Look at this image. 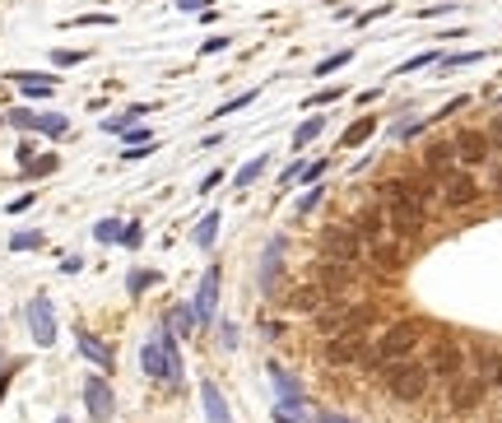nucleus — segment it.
Masks as SVG:
<instances>
[{"label": "nucleus", "mask_w": 502, "mask_h": 423, "mask_svg": "<svg viewBox=\"0 0 502 423\" xmlns=\"http://www.w3.org/2000/svg\"><path fill=\"white\" fill-rule=\"evenodd\" d=\"M382 205H386V214H391V228H400L405 237L424 233L428 209L414 200V191H410V181H405V177H396V181H386V186H382Z\"/></svg>", "instance_id": "obj_1"}, {"label": "nucleus", "mask_w": 502, "mask_h": 423, "mask_svg": "<svg viewBox=\"0 0 502 423\" xmlns=\"http://www.w3.org/2000/svg\"><path fill=\"white\" fill-rule=\"evenodd\" d=\"M382 372H386V391H391L396 400H424L428 377H433V372H428L424 363H410V359L382 363Z\"/></svg>", "instance_id": "obj_2"}, {"label": "nucleus", "mask_w": 502, "mask_h": 423, "mask_svg": "<svg viewBox=\"0 0 502 423\" xmlns=\"http://www.w3.org/2000/svg\"><path fill=\"white\" fill-rule=\"evenodd\" d=\"M419 326H414V321H396V326H391L386 335H382V340H377V368H382V363H396V359H410L414 349H419Z\"/></svg>", "instance_id": "obj_3"}, {"label": "nucleus", "mask_w": 502, "mask_h": 423, "mask_svg": "<svg viewBox=\"0 0 502 423\" xmlns=\"http://www.w3.org/2000/svg\"><path fill=\"white\" fill-rule=\"evenodd\" d=\"M321 359L330 363V368H354V363L368 359V340H363V331H335L330 340H326Z\"/></svg>", "instance_id": "obj_4"}, {"label": "nucleus", "mask_w": 502, "mask_h": 423, "mask_svg": "<svg viewBox=\"0 0 502 423\" xmlns=\"http://www.w3.org/2000/svg\"><path fill=\"white\" fill-rule=\"evenodd\" d=\"M358 251H363V237L354 223H330L321 233V256H335V261H349V265H358Z\"/></svg>", "instance_id": "obj_5"}, {"label": "nucleus", "mask_w": 502, "mask_h": 423, "mask_svg": "<svg viewBox=\"0 0 502 423\" xmlns=\"http://www.w3.org/2000/svg\"><path fill=\"white\" fill-rule=\"evenodd\" d=\"M428 372L433 377H447V382H456L465 372V349L451 340V335H438L433 340V354H428Z\"/></svg>", "instance_id": "obj_6"}, {"label": "nucleus", "mask_w": 502, "mask_h": 423, "mask_svg": "<svg viewBox=\"0 0 502 423\" xmlns=\"http://www.w3.org/2000/svg\"><path fill=\"white\" fill-rule=\"evenodd\" d=\"M24 317H28V335H33V345L52 349V345H56V312H52V298H42V293L28 298Z\"/></svg>", "instance_id": "obj_7"}, {"label": "nucleus", "mask_w": 502, "mask_h": 423, "mask_svg": "<svg viewBox=\"0 0 502 423\" xmlns=\"http://www.w3.org/2000/svg\"><path fill=\"white\" fill-rule=\"evenodd\" d=\"M479 195H484V186H479L470 172H447L442 177V200H447L451 209H465V205H475Z\"/></svg>", "instance_id": "obj_8"}, {"label": "nucleus", "mask_w": 502, "mask_h": 423, "mask_svg": "<svg viewBox=\"0 0 502 423\" xmlns=\"http://www.w3.org/2000/svg\"><path fill=\"white\" fill-rule=\"evenodd\" d=\"M195 321L205 326V321H214V312H219V265L205 270V279H200V289H195V303H191Z\"/></svg>", "instance_id": "obj_9"}, {"label": "nucleus", "mask_w": 502, "mask_h": 423, "mask_svg": "<svg viewBox=\"0 0 502 423\" xmlns=\"http://www.w3.org/2000/svg\"><path fill=\"white\" fill-rule=\"evenodd\" d=\"M10 126H19V130H42V135H65L70 130V121H65L61 112H10Z\"/></svg>", "instance_id": "obj_10"}, {"label": "nucleus", "mask_w": 502, "mask_h": 423, "mask_svg": "<svg viewBox=\"0 0 502 423\" xmlns=\"http://www.w3.org/2000/svg\"><path fill=\"white\" fill-rule=\"evenodd\" d=\"M451 144H456V158L470 163V167H479V163H489V158H493V144H489L484 130H461Z\"/></svg>", "instance_id": "obj_11"}, {"label": "nucleus", "mask_w": 502, "mask_h": 423, "mask_svg": "<svg viewBox=\"0 0 502 423\" xmlns=\"http://www.w3.org/2000/svg\"><path fill=\"white\" fill-rule=\"evenodd\" d=\"M84 405H89V414L98 423L116 414V396H112V386H107V377H89L84 382Z\"/></svg>", "instance_id": "obj_12"}, {"label": "nucleus", "mask_w": 502, "mask_h": 423, "mask_svg": "<svg viewBox=\"0 0 502 423\" xmlns=\"http://www.w3.org/2000/svg\"><path fill=\"white\" fill-rule=\"evenodd\" d=\"M479 396H484V382H479V377H456V382H451V396H447V405H451V414H470L479 405Z\"/></svg>", "instance_id": "obj_13"}, {"label": "nucleus", "mask_w": 502, "mask_h": 423, "mask_svg": "<svg viewBox=\"0 0 502 423\" xmlns=\"http://www.w3.org/2000/svg\"><path fill=\"white\" fill-rule=\"evenodd\" d=\"M279 265H284V237H270L265 251H260V289L274 293V284H279Z\"/></svg>", "instance_id": "obj_14"}, {"label": "nucleus", "mask_w": 502, "mask_h": 423, "mask_svg": "<svg viewBox=\"0 0 502 423\" xmlns=\"http://www.w3.org/2000/svg\"><path fill=\"white\" fill-rule=\"evenodd\" d=\"M270 382H274V391L284 396L279 410H284V414H302V391H298V382L279 368V363H270Z\"/></svg>", "instance_id": "obj_15"}, {"label": "nucleus", "mask_w": 502, "mask_h": 423, "mask_svg": "<svg viewBox=\"0 0 502 423\" xmlns=\"http://www.w3.org/2000/svg\"><path fill=\"white\" fill-rule=\"evenodd\" d=\"M330 298H335V293L326 289V284H302V289L288 298V307H293V312H321Z\"/></svg>", "instance_id": "obj_16"}, {"label": "nucleus", "mask_w": 502, "mask_h": 423, "mask_svg": "<svg viewBox=\"0 0 502 423\" xmlns=\"http://www.w3.org/2000/svg\"><path fill=\"white\" fill-rule=\"evenodd\" d=\"M316 279L326 284V289H344L349 279H354V265H349V261H335V256H326V261H316Z\"/></svg>", "instance_id": "obj_17"}, {"label": "nucleus", "mask_w": 502, "mask_h": 423, "mask_svg": "<svg viewBox=\"0 0 502 423\" xmlns=\"http://www.w3.org/2000/svg\"><path fill=\"white\" fill-rule=\"evenodd\" d=\"M75 345H79V354H84L89 363H98L103 372H112V349H107L103 340H98V335H89V331H75Z\"/></svg>", "instance_id": "obj_18"}, {"label": "nucleus", "mask_w": 502, "mask_h": 423, "mask_svg": "<svg viewBox=\"0 0 502 423\" xmlns=\"http://www.w3.org/2000/svg\"><path fill=\"white\" fill-rule=\"evenodd\" d=\"M19 89H24V98H52L56 93V75H38V70H19Z\"/></svg>", "instance_id": "obj_19"}, {"label": "nucleus", "mask_w": 502, "mask_h": 423, "mask_svg": "<svg viewBox=\"0 0 502 423\" xmlns=\"http://www.w3.org/2000/svg\"><path fill=\"white\" fill-rule=\"evenodd\" d=\"M140 363H144V372H149L154 382H167V354H163V340H158V335L140 349Z\"/></svg>", "instance_id": "obj_20"}, {"label": "nucleus", "mask_w": 502, "mask_h": 423, "mask_svg": "<svg viewBox=\"0 0 502 423\" xmlns=\"http://www.w3.org/2000/svg\"><path fill=\"white\" fill-rule=\"evenodd\" d=\"M200 400H205V419H209V423H232V419H228V405H223V391L209 382V377L200 382Z\"/></svg>", "instance_id": "obj_21"}, {"label": "nucleus", "mask_w": 502, "mask_h": 423, "mask_svg": "<svg viewBox=\"0 0 502 423\" xmlns=\"http://www.w3.org/2000/svg\"><path fill=\"white\" fill-rule=\"evenodd\" d=\"M368 251H372V261H377V270H400V247H396V233H386V237H382V242H372L368 247Z\"/></svg>", "instance_id": "obj_22"}, {"label": "nucleus", "mask_w": 502, "mask_h": 423, "mask_svg": "<svg viewBox=\"0 0 502 423\" xmlns=\"http://www.w3.org/2000/svg\"><path fill=\"white\" fill-rule=\"evenodd\" d=\"M428 172H438V177H447V172H456V144H433V149H428Z\"/></svg>", "instance_id": "obj_23"}, {"label": "nucleus", "mask_w": 502, "mask_h": 423, "mask_svg": "<svg viewBox=\"0 0 502 423\" xmlns=\"http://www.w3.org/2000/svg\"><path fill=\"white\" fill-rule=\"evenodd\" d=\"M158 340H163V354H167V382L177 386L181 382V354H177V340H172V331H158Z\"/></svg>", "instance_id": "obj_24"}, {"label": "nucleus", "mask_w": 502, "mask_h": 423, "mask_svg": "<svg viewBox=\"0 0 502 423\" xmlns=\"http://www.w3.org/2000/svg\"><path fill=\"white\" fill-rule=\"evenodd\" d=\"M321 130H326V116H321V112H316V116H307V121H302V126L293 130V149H302V144H312L316 135H321Z\"/></svg>", "instance_id": "obj_25"}, {"label": "nucleus", "mask_w": 502, "mask_h": 423, "mask_svg": "<svg viewBox=\"0 0 502 423\" xmlns=\"http://www.w3.org/2000/svg\"><path fill=\"white\" fill-rule=\"evenodd\" d=\"M214 237H219V214H205L200 223H195V247H214Z\"/></svg>", "instance_id": "obj_26"}, {"label": "nucleus", "mask_w": 502, "mask_h": 423, "mask_svg": "<svg viewBox=\"0 0 502 423\" xmlns=\"http://www.w3.org/2000/svg\"><path fill=\"white\" fill-rule=\"evenodd\" d=\"M158 284V270H130L126 275V289H130V298H140L144 289H154Z\"/></svg>", "instance_id": "obj_27"}, {"label": "nucleus", "mask_w": 502, "mask_h": 423, "mask_svg": "<svg viewBox=\"0 0 502 423\" xmlns=\"http://www.w3.org/2000/svg\"><path fill=\"white\" fill-rule=\"evenodd\" d=\"M372 130H377V121H372V116H363V121H354V126L344 130V140H340V144H344V149H354V144H363Z\"/></svg>", "instance_id": "obj_28"}, {"label": "nucleus", "mask_w": 502, "mask_h": 423, "mask_svg": "<svg viewBox=\"0 0 502 423\" xmlns=\"http://www.w3.org/2000/svg\"><path fill=\"white\" fill-rule=\"evenodd\" d=\"M167 326H172L177 335H191L200 321H195V312H191V307H172V312H167Z\"/></svg>", "instance_id": "obj_29"}, {"label": "nucleus", "mask_w": 502, "mask_h": 423, "mask_svg": "<svg viewBox=\"0 0 502 423\" xmlns=\"http://www.w3.org/2000/svg\"><path fill=\"white\" fill-rule=\"evenodd\" d=\"M144 112H149V107H126L121 116H107V121H103V130H116V135H121V130H126V126H135V121H140Z\"/></svg>", "instance_id": "obj_30"}, {"label": "nucleus", "mask_w": 502, "mask_h": 423, "mask_svg": "<svg viewBox=\"0 0 502 423\" xmlns=\"http://www.w3.org/2000/svg\"><path fill=\"white\" fill-rule=\"evenodd\" d=\"M93 237H98V242H121V219H98Z\"/></svg>", "instance_id": "obj_31"}, {"label": "nucleus", "mask_w": 502, "mask_h": 423, "mask_svg": "<svg viewBox=\"0 0 502 423\" xmlns=\"http://www.w3.org/2000/svg\"><path fill=\"white\" fill-rule=\"evenodd\" d=\"M484 61V52H456V56H442V70H461V65H479Z\"/></svg>", "instance_id": "obj_32"}, {"label": "nucleus", "mask_w": 502, "mask_h": 423, "mask_svg": "<svg viewBox=\"0 0 502 423\" xmlns=\"http://www.w3.org/2000/svg\"><path fill=\"white\" fill-rule=\"evenodd\" d=\"M38 247H42V233H33V228L10 237V251H38Z\"/></svg>", "instance_id": "obj_33"}, {"label": "nucleus", "mask_w": 502, "mask_h": 423, "mask_svg": "<svg viewBox=\"0 0 502 423\" xmlns=\"http://www.w3.org/2000/svg\"><path fill=\"white\" fill-rule=\"evenodd\" d=\"M438 61H442V56H438V52H419V56H410V61L400 65L396 75H414V70H424V65H438Z\"/></svg>", "instance_id": "obj_34"}, {"label": "nucleus", "mask_w": 502, "mask_h": 423, "mask_svg": "<svg viewBox=\"0 0 502 423\" xmlns=\"http://www.w3.org/2000/svg\"><path fill=\"white\" fill-rule=\"evenodd\" d=\"M251 103H256V93L246 89V93H237V98H228L219 112H209V116H232V112H242V107H251Z\"/></svg>", "instance_id": "obj_35"}, {"label": "nucleus", "mask_w": 502, "mask_h": 423, "mask_svg": "<svg viewBox=\"0 0 502 423\" xmlns=\"http://www.w3.org/2000/svg\"><path fill=\"white\" fill-rule=\"evenodd\" d=\"M260 172H265V158H251V163H246L242 172H237V186H242V191H246V186H251V181H256Z\"/></svg>", "instance_id": "obj_36"}, {"label": "nucleus", "mask_w": 502, "mask_h": 423, "mask_svg": "<svg viewBox=\"0 0 502 423\" xmlns=\"http://www.w3.org/2000/svg\"><path fill=\"white\" fill-rule=\"evenodd\" d=\"M52 167H56V154H42V158H33V163H24V172L28 177H47Z\"/></svg>", "instance_id": "obj_37"}, {"label": "nucleus", "mask_w": 502, "mask_h": 423, "mask_svg": "<svg viewBox=\"0 0 502 423\" xmlns=\"http://www.w3.org/2000/svg\"><path fill=\"white\" fill-rule=\"evenodd\" d=\"M354 61V52H335V56H326L321 65H316V75H330V70H340V65H349Z\"/></svg>", "instance_id": "obj_38"}, {"label": "nucleus", "mask_w": 502, "mask_h": 423, "mask_svg": "<svg viewBox=\"0 0 502 423\" xmlns=\"http://www.w3.org/2000/svg\"><path fill=\"white\" fill-rule=\"evenodd\" d=\"M321 195H326V186H312L307 195H298V214H307V209H316V205H321Z\"/></svg>", "instance_id": "obj_39"}, {"label": "nucleus", "mask_w": 502, "mask_h": 423, "mask_svg": "<svg viewBox=\"0 0 502 423\" xmlns=\"http://www.w3.org/2000/svg\"><path fill=\"white\" fill-rule=\"evenodd\" d=\"M140 242H144L140 223H121V247H140Z\"/></svg>", "instance_id": "obj_40"}, {"label": "nucleus", "mask_w": 502, "mask_h": 423, "mask_svg": "<svg viewBox=\"0 0 502 423\" xmlns=\"http://www.w3.org/2000/svg\"><path fill=\"white\" fill-rule=\"evenodd\" d=\"M326 177V158H321V163H302V177H298V181H321Z\"/></svg>", "instance_id": "obj_41"}, {"label": "nucleus", "mask_w": 502, "mask_h": 423, "mask_svg": "<svg viewBox=\"0 0 502 423\" xmlns=\"http://www.w3.org/2000/svg\"><path fill=\"white\" fill-rule=\"evenodd\" d=\"M14 368H19V363H14V359H5V354H0V396H5V386H10Z\"/></svg>", "instance_id": "obj_42"}, {"label": "nucleus", "mask_w": 502, "mask_h": 423, "mask_svg": "<svg viewBox=\"0 0 502 423\" xmlns=\"http://www.w3.org/2000/svg\"><path fill=\"white\" fill-rule=\"evenodd\" d=\"M121 135H126V144H149V130L144 126H126Z\"/></svg>", "instance_id": "obj_43"}, {"label": "nucleus", "mask_w": 502, "mask_h": 423, "mask_svg": "<svg viewBox=\"0 0 502 423\" xmlns=\"http://www.w3.org/2000/svg\"><path fill=\"white\" fill-rule=\"evenodd\" d=\"M316 423H358V419H344L340 410H316Z\"/></svg>", "instance_id": "obj_44"}, {"label": "nucleus", "mask_w": 502, "mask_h": 423, "mask_svg": "<svg viewBox=\"0 0 502 423\" xmlns=\"http://www.w3.org/2000/svg\"><path fill=\"white\" fill-rule=\"evenodd\" d=\"M84 52H52V65H79Z\"/></svg>", "instance_id": "obj_45"}, {"label": "nucleus", "mask_w": 502, "mask_h": 423, "mask_svg": "<svg viewBox=\"0 0 502 423\" xmlns=\"http://www.w3.org/2000/svg\"><path fill=\"white\" fill-rule=\"evenodd\" d=\"M223 47H228V38H205V42H200V52H223Z\"/></svg>", "instance_id": "obj_46"}, {"label": "nucleus", "mask_w": 502, "mask_h": 423, "mask_svg": "<svg viewBox=\"0 0 502 423\" xmlns=\"http://www.w3.org/2000/svg\"><path fill=\"white\" fill-rule=\"evenodd\" d=\"M489 144H493V149H502V116L493 121V130H489Z\"/></svg>", "instance_id": "obj_47"}, {"label": "nucleus", "mask_w": 502, "mask_h": 423, "mask_svg": "<svg viewBox=\"0 0 502 423\" xmlns=\"http://www.w3.org/2000/svg\"><path fill=\"white\" fill-rule=\"evenodd\" d=\"M33 149H38L33 140H24V144H19V163H33Z\"/></svg>", "instance_id": "obj_48"}, {"label": "nucleus", "mask_w": 502, "mask_h": 423, "mask_svg": "<svg viewBox=\"0 0 502 423\" xmlns=\"http://www.w3.org/2000/svg\"><path fill=\"white\" fill-rule=\"evenodd\" d=\"M28 205H33V195H19V200H10V214H24Z\"/></svg>", "instance_id": "obj_49"}, {"label": "nucleus", "mask_w": 502, "mask_h": 423, "mask_svg": "<svg viewBox=\"0 0 502 423\" xmlns=\"http://www.w3.org/2000/svg\"><path fill=\"white\" fill-rule=\"evenodd\" d=\"M335 98H340V89H326V93H321V98H312V103H307V107H321V103H335Z\"/></svg>", "instance_id": "obj_50"}, {"label": "nucleus", "mask_w": 502, "mask_h": 423, "mask_svg": "<svg viewBox=\"0 0 502 423\" xmlns=\"http://www.w3.org/2000/svg\"><path fill=\"white\" fill-rule=\"evenodd\" d=\"M177 5H181V10H186V14H195V10H205L209 0H177Z\"/></svg>", "instance_id": "obj_51"}, {"label": "nucleus", "mask_w": 502, "mask_h": 423, "mask_svg": "<svg viewBox=\"0 0 502 423\" xmlns=\"http://www.w3.org/2000/svg\"><path fill=\"white\" fill-rule=\"evenodd\" d=\"M274 423H298V414H284V410H274Z\"/></svg>", "instance_id": "obj_52"}, {"label": "nucleus", "mask_w": 502, "mask_h": 423, "mask_svg": "<svg viewBox=\"0 0 502 423\" xmlns=\"http://www.w3.org/2000/svg\"><path fill=\"white\" fill-rule=\"evenodd\" d=\"M493 382L502 386V359H493Z\"/></svg>", "instance_id": "obj_53"}, {"label": "nucleus", "mask_w": 502, "mask_h": 423, "mask_svg": "<svg viewBox=\"0 0 502 423\" xmlns=\"http://www.w3.org/2000/svg\"><path fill=\"white\" fill-rule=\"evenodd\" d=\"M56 423H70V414H61V419H56Z\"/></svg>", "instance_id": "obj_54"}]
</instances>
